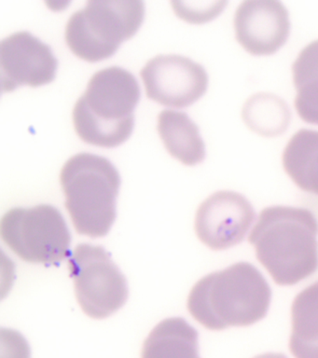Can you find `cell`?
I'll return each mask as SVG.
<instances>
[{
	"mask_svg": "<svg viewBox=\"0 0 318 358\" xmlns=\"http://www.w3.org/2000/svg\"><path fill=\"white\" fill-rule=\"evenodd\" d=\"M144 17L143 1H88L66 22V44L83 60H105L138 32Z\"/></svg>",
	"mask_w": 318,
	"mask_h": 358,
	"instance_id": "obj_5",
	"label": "cell"
},
{
	"mask_svg": "<svg viewBox=\"0 0 318 358\" xmlns=\"http://www.w3.org/2000/svg\"><path fill=\"white\" fill-rule=\"evenodd\" d=\"M68 263L77 301L90 317L108 318L127 301V279L102 246L80 243Z\"/></svg>",
	"mask_w": 318,
	"mask_h": 358,
	"instance_id": "obj_7",
	"label": "cell"
},
{
	"mask_svg": "<svg viewBox=\"0 0 318 358\" xmlns=\"http://www.w3.org/2000/svg\"><path fill=\"white\" fill-rule=\"evenodd\" d=\"M60 182L66 208L78 234L106 236L115 222L121 187L115 165L96 154L78 153L64 165Z\"/></svg>",
	"mask_w": 318,
	"mask_h": 358,
	"instance_id": "obj_4",
	"label": "cell"
},
{
	"mask_svg": "<svg viewBox=\"0 0 318 358\" xmlns=\"http://www.w3.org/2000/svg\"><path fill=\"white\" fill-rule=\"evenodd\" d=\"M2 240L21 259L57 265L71 256V234L62 213L50 204L10 209L0 222Z\"/></svg>",
	"mask_w": 318,
	"mask_h": 358,
	"instance_id": "obj_6",
	"label": "cell"
},
{
	"mask_svg": "<svg viewBox=\"0 0 318 358\" xmlns=\"http://www.w3.org/2000/svg\"><path fill=\"white\" fill-rule=\"evenodd\" d=\"M147 96L161 105L182 108L205 94L208 75L203 66L185 56L158 55L140 72Z\"/></svg>",
	"mask_w": 318,
	"mask_h": 358,
	"instance_id": "obj_8",
	"label": "cell"
},
{
	"mask_svg": "<svg viewBox=\"0 0 318 358\" xmlns=\"http://www.w3.org/2000/svg\"><path fill=\"white\" fill-rule=\"evenodd\" d=\"M2 337L6 338L7 343L3 341V345L7 347V358H30L31 352L26 338L22 337L20 333L13 330L2 329Z\"/></svg>",
	"mask_w": 318,
	"mask_h": 358,
	"instance_id": "obj_18",
	"label": "cell"
},
{
	"mask_svg": "<svg viewBox=\"0 0 318 358\" xmlns=\"http://www.w3.org/2000/svg\"><path fill=\"white\" fill-rule=\"evenodd\" d=\"M256 217L252 204L240 193L222 190L197 210L195 231L213 250H225L244 241Z\"/></svg>",
	"mask_w": 318,
	"mask_h": 358,
	"instance_id": "obj_9",
	"label": "cell"
},
{
	"mask_svg": "<svg viewBox=\"0 0 318 358\" xmlns=\"http://www.w3.org/2000/svg\"><path fill=\"white\" fill-rule=\"evenodd\" d=\"M140 86L132 73L120 66L97 71L73 108L78 136L88 144L115 148L129 138Z\"/></svg>",
	"mask_w": 318,
	"mask_h": 358,
	"instance_id": "obj_3",
	"label": "cell"
},
{
	"mask_svg": "<svg viewBox=\"0 0 318 358\" xmlns=\"http://www.w3.org/2000/svg\"><path fill=\"white\" fill-rule=\"evenodd\" d=\"M283 166L301 189L318 195V131L301 129L290 138Z\"/></svg>",
	"mask_w": 318,
	"mask_h": 358,
	"instance_id": "obj_15",
	"label": "cell"
},
{
	"mask_svg": "<svg viewBox=\"0 0 318 358\" xmlns=\"http://www.w3.org/2000/svg\"><path fill=\"white\" fill-rule=\"evenodd\" d=\"M158 131L167 151L182 164L194 166L205 158V145L196 123L182 111L164 109Z\"/></svg>",
	"mask_w": 318,
	"mask_h": 358,
	"instance_id": "obj_12",
	"label": "cell"
},
{
	"mask_svg": "<svg viewBox=\"0 0 318 358\" xmlns=\"http://www.w3.org/2000/svg\"><path fill=\"white\" fill-rule=\"evenodd\" d=\"M254 358H287V357L284 354H275V352H267V354L258 355V357H256Z\"/></svg>",
	"mask_w": 318,
	"mask_h": 358,
	"instance_id": "obj_19",
	"label": "cell"
},
{
	"mask_svg": "<svg viewBox=\"0 0 318 358\" xmlns=\"http://www.w3.org/2000/svg\"><path fill=\"white\" fill-rule=\"evenodd\" d=\"M292 73L297 89L296 110L304 122L318 125V41L301 50L293 64Z\"/></svg>",
	"mask_w": 318,
	"mask_h": 358,
	"instance_id": "obj_16",
	"label": "cell"
},
{
	"mask_svg": "<svg viewBox=\"0 0 318 358\" xmlns=\"http://www.w3.org/2000/svg\"><path fill=\"white\" fill-rule=\"evenodd\" d=\"M2 92L18 87H38L52 83L58 66L52 48L29 32L20 31L0 43Z\"/></svg>",
	"mask_w": 318,
	"mask_h": 358,
	"instance_id": "obj_10",
	"label": "cell"
},
{
	"mask_svg": "<svg viewBox=\"0 0 318 358\" xmlns=\"http://www.w3.org/2000/svg\"><path fill=\"white\" fill-rule=\"evenodd\" d=\"M199 334L184 318H167L144 341L141 358H201Z\"/></svg>",
	"mask_w": 318,
	"mask_h": 358,
	"instance_id": "obj_13",
	"label": "cell"
},
{
	"mask_svg": "<svg viewBox=\"0 0 318 358\" xmlns=\"http://www.w3.org/2000/svg\"><path fill=\"white\" fill-rule=\"evenodd\" d=\"M318 221L308 209L262 210L248 237L256 257L279 285H294L318 270Z\"/></svg>",
	"mask_w": 318,
	"mask_h": 358,
	"instance_id": "obj_1",
	"label": "cell"
},
{
	"mask_svg": "<svg viewBox=\"0 0 318 358\" xmlns=\"http://www.w3.org/2000/svg\"><path fill=\"white\" fill-rule=\"evenodd\" d=\"M289 350L295 358H318V281L298 293L291 306Z\"/></svg>",
	"mask_w": 318,
	"mask_h": 358,
	"instance_id": "obj_14",
	"label": "cell"
},
{
	"mask_svg": "<svg viewBox=\"0 0 318 358\" xmlns=\"http://www.w3.org/2000/svg\"><path fill=\"white\" fill-rule=\"evenodd\" d=\"M247 127L262 136H281L289 128L291 113L287 103L273 94H256L245 102L242 112Z\"/></svg>",
	"mask_w": 318,
	"mask_h": 358,
	"instance_id": "obj_17",
	"label": "cell"
},
{
	"mask_svg": "<svg viewBox=\"0 0 318 358\" xmlns=\"http://www.w3.org/2000/svg\"><path fill=\"white\" fill-rule=\"evenodd\" d=\"M272 289L251 263L238 262L199 280L188 299L192 317L210 330L248 327L267 315Z\"/></svg>",
	"mask_w": 318,
	"mask_h": 358,
	"instance_id": "obj_2",
	"label": "cell"
},
{
	"mask_svg": "<svg viewBox=\"0 0 318 358\" xmlns=\"http://www.w3.org/2000/svg\"><path fill=\"white\" fill-rule=\"evenodd\" d=\"M234 29L237 41L250 55H273L289 38V11L279 1H245L237 8Z\"/></svg>",
	"mask_w": 318,
	"mask_h": 358,
	"instance_id": "obj_11",
	"label": "cell"
}]
</instances>
